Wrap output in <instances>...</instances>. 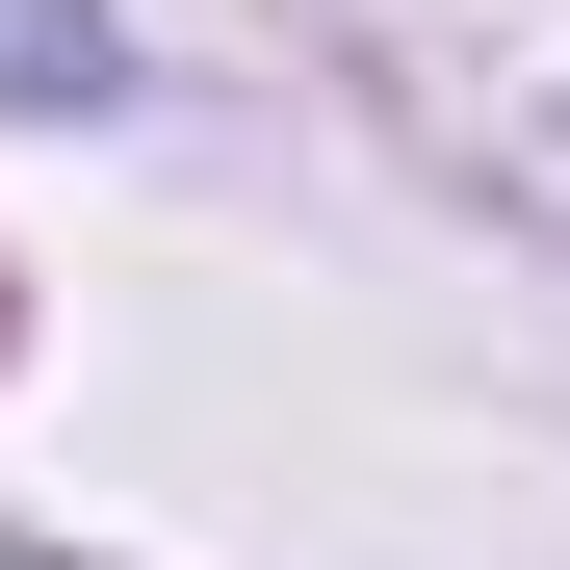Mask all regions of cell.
Wrapping results in <instances>:
<instances>
[{
  "instance_id": "6da1fadb",
  "label": "cell",
  "mask_w": 570,
  "mask_h": 570,
  "mask_svg": "<svg viewBox=\"0 0 570 570\" xmlns=\"http://www.w3.org/2000/svg\"><path fill=\"white\" fill-rule=\"evenodd\" d=\"M105 78H130L105 0H0V105H105Z\"/></svg>"
}]
</instances>
